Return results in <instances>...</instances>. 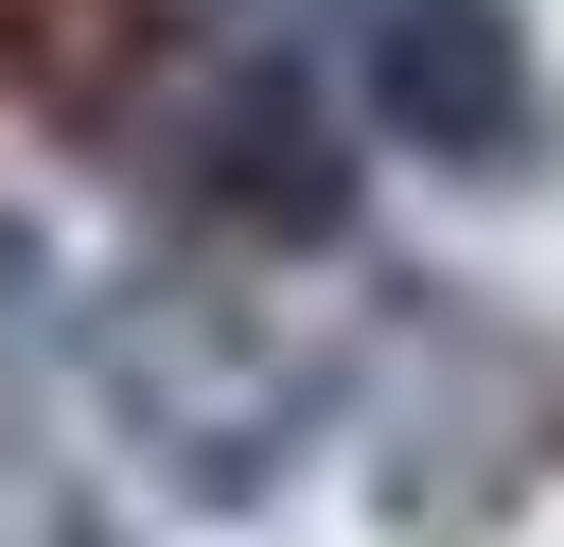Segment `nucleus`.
I'll list each match as a JSON object with an SVG mask.
<instances>
[{
	"mask_svg": "<svg viewBox=\"0 0 564 547\" xmlns=\"http://www.w3.org/2000/svg\"><path fill=\"white\" fill-rule=\"evenodd\" d=\"M70 371H88V423L141 459V494H176L212 529L282 512L300 459L352 423V353L300 335L247 282V247H159V265L88 282L70 300Z\"/></svg>",
	"mask_w": 564,
	"mask_h": 547,
	"instance_id": "1",
	"label": "nucleus"
},
{
	"mask_svg": "<svg viewBox=\"0 0 564 547\" xmlns=\"http://www.w3.org/2000/svg\"><path fill=\"white\" fill-rule=\"evenodd\" d=\"M352 88L300 53L282 0H159L141 71L106 88V176L176 212V247H247V265H300V247H352Z\"/></svg>",
	"mask_w": 564,
	"mask_h": 547,
	"instance_id": "2",
	"label": "nucleus"
},
{
	"mask_svg": "<svg viewBox=\"0 0 564 547\" xmlns=\"http://www.w3.org/2000/svg\"><path fill=\"white\" fill-rule=\"evenodd\" d=\"M335 441L388 547H511L564 494V335L494 282H388Z\"/></svg>",
	"mask_w": 564,
	"mask_h": 547,
	"instance_id": "3",
	"label": "nucleus"
},
{
	"mask_svg": "<svg viewBox=\"0 0 564 547\" xmlns=\"http://www.w3.org/2000/svg\"><path fill=\"white\" fill-rule=\"evenodd\" d=\"M335 53H352L370 141H405L458 194H529L564 159V88H546L529 0H335Z\"/></svg>",
	"mask_w": 564,
	"mask_h": 547,
	"instance_id": "4",
	"label": "nucleus"
},
{
	"mask_svg": "<svg viewBox=\"0 0 564 547\" xmlns=\"http://www.w3.org/2000/svg\"><path fill=\"white\" fill-rule=\"evenodd\" d=\"M141 35H159V0H0V88L35 106V124H106V88L141 71Z\"/></svg>",
	"mask_w": 564,
	"mask_h": 547,
	"instance_id": "5",
	"label": "nucleus"
},
{
	"mask_svg": "<svg viewBox=\"0 0 564 547\" xmlns=\"http://www.w3.org/2000/svg\"><path fill=\"white\" fill-rule=\"evenodd\" d=\"M0 547H123V512H106L53 441H0Z\"/></svg>",
	"mask_w": 564,
	"mask_h": 547,
	"instance_id": "6",
	"label": "nucleus"
},
{
	"mask_svg": "<svg viewBox=\"0 0 564 547\" xmlns=\"http://www.w3.org/2000/svg\"><path fill=\"white\" fill-rule=\"evenodd\" d=\"M53 335V247H35V212H0V371Z\"/></svg>",
	"mask_w": 564,
	"mask_h": 547,
	"instance_id": "7",
	"label": "nucleus"
}]
</instances>
